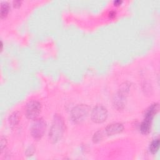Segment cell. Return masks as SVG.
Masks as SVG:
<instances>
[{
	"label": "cell",
	"instance_id": "obj_17",
	"mask_svg": "<svg viewBox=\"0 0 160 160\" xmlns=\"http://www.w3.org/2000/svg\"><path fill=\"white\" fill-rule=\"evenodd\" d=\"M116 16V12H114V11H111L110 12H109V17H111V18H112V17H114Z\"/></svg>",
	"mask_w": 160,
	"mask_h": 160
},
{
	"label": "cell",
	"instance_id": "obj_6",
	"mask_svg": "<svg viewBox=\"0 0 160 160\" xmlns=\"http://www.w3.org/2000/svg\"><path fill=\"white\" fill-rule=\"evenodd\" d=\"M124 126L122 124L119 122H114L109 124L105 129V131L107 135L112 136L118 134L122 131Z\"/></svg>",
	"mask_w": 160,
	"mask_h": 160
},
{
	"label": "cell",
	"instance_id": "obj_13",
	"mask_svg": "<svg viewBox=\"0 0 160 160\" xmlns=\"http://www.w3.org/2000/svg\"><path fill=\"white\" fill-rule=\"evenodd\" d=\"M102 139V134L101 132V131H97L96 133H94V136H93V141L94 142H98L99 141H100L101 139Z\"/></svg>",
	"mask_w": 160,
	"mask_h": 160
},
{
	"label": "cell",
	"instance_id": "obj_16",
	"mask_svg": "<svg viewBox=\"0 0 160 160\" xmlns=\"http://www.w3.org/2000/svg\"><path fill=\"white\" fill-rule=\"evenodd\" d=\"M121 3H122V1H119V0L114 1V5H116V6L120 5Z\"/></svg>",
	"mask_w": 160,
	"mask_h": 160
},
{
	"label": "cell",
	"instance_id": "obj_14",
	"mask_svg": "<svg viewBox=\"0 0 160 160\" xmlns=\"http://www.w3.org/2000/svg\"><path fill=\"white\" fill-rule=\"evenodd\" d=\"M1 151L2 152L3 151V149L5 148L6 145V140L5 139V138H3L2 136L1 138Z\"/></svg>",
	"mask_w": 160,
	"mask_h": 160
},
{
	"label": "cell",
	"instance_id": "obj_7",
	"mask_svg": "<svg viewBox=\"0 0 160 160\" xmlns=\"http://www.w3.org/2000/svg\"><path fill=\"white\" fill-rule=\"evenodd\" d=\"M124 88L123 90L120 91L115 96L113 99V104L114 107L117 109H121L123 108L124 105V94L126 90Z\"/></svg>",
	"mask_w": 160,
	"mask_h": 160
},
{
	"label": "cell",
	"instance_id": "obj_1",
	"mask_svg": "<svg viewBox=\"0 0 160 160\" xmlns=\"http://www.w3.org/2000/svg\"><path fill=\"white\" fill-rule=\"evenodd\" d=\"M64 121L61 117L59 115H56L49 134V139L52 142H56L61 138L64 132Z\"/></svg>",
	"mask_w": 160,
	"mask_h": 160
},
{
	"label": "cell",
	"instance_id": "obj_2",
	"mask_svg": "<svg viewBox=\"0 0 160 160\" xmlns=\"http://www.w3.org/2000/svg\"><path fill=\"white\" fill-rule=\"evenodd\" d=\"M89 112V108L84 104L75 106L71 111V118L75 122H81L86 119Z\"/></svg>",
	"mask_w": 160,
	"mask_h": 160
},
{
	"label": "cell",
	"instance_id": "obj_3",
	"mask_svg": "<svg viewBox=\"0 0 160 160\" xmlns=\"http://www.w3.org/2000/svg\"><path fill=\"white\" fill-rule=\"evenodd\" d=\"M41 104L36 101H29L26 107V115L30 119H36L41 112Z\"/></svg>",
	"mask_w": 160,
	"mask_h": 160
},
{
	"label": "cell",
	"instance_id": "obj_11",
	"mask_svg": "<svg viewBox=\"0 0 160 160\" xmlns=\"http://www.w3.org/2000/svg\"><path fill=\"white\" fill-rule=\"evenodd\" d=\"M9 10V6L7 2H2L1 4V18L2 19L6 16Z\"/></svg>",
	"mask_w": 160,
	"mask_h": 160
},
{
	"label": "cell",
	"instance_id": "obj_5",
	"mask_svg": "<svg viewBox=\"0 0 160 160\" xmlns=\"http://www.w3.org/2000/svg\"><path fill=\"white\" fill-rule=\"evenodd\" d=\"M91 119L96 123H101L104 122L108 116L106 109L101 105L96 106L91 112Z\"/></svg>",
	"mask_w": 160,
	"mask_h": 160
},
{
	"label": "cell",
	"instance_id": "obj_15",
	"mask_svg": "<svg viewBox=\"0 0 160 160\" xmlns=\"http://www.w3.org/2000/svg\"><path fill=\"white\" fill-rule=\"evenodd\" d=\"M21 2L20 1H13V4H14V7H18L20 6Z\"/></svg>",
	"mask_w": 160,
	"mask_h": 160
},
{
	"label": "cell",
	"instance_id": "obj_8",
	"mask_svg": "<svg viewBox=\"0 0 160 160\" xmlns=\"http://www.w3.org/2000/svg\"><path fill=\"white\" fill-rule=\"evenodd\" d=\"M159 110V105L157 103H154L152 104L149 108L147 109L145 116H144V119H147L149 121H152L154 116L156 114Z\"/></svg>",
	"mask_w": 160,
	"mask_h": 160
},
{
	"label": "cell",
	"instance_id": "obj_4",
	"mask_svg": "<svg viewBox=\"0 0 160 160\" xmlns=\"http://www.w3.org/2000/svg\"><path fill=\"white\" fill-rule=\"evenodd\" d=\"M46 124L42 119H36L31 127V135L36 139H40L44 134L46 130Z\"/></svg>",
	"mask_w": 160,
	"mask_h": 160
},
{
	"label": "cell",
	"instance_id": "obj_12",
	"mask_svg": "<svg viewBox=\"0 0 160 160\" xmlns=\"http://www.w3.org/2000/svg\"><path fill=\"white\" fill-rule=\"evenodd\" d=\"M159 139H156L151 142L149 146V151L152 154H156L159 149Z\"/></svg>",
	"mask_w": 160,
	"mask_h": 160
},
{
	"label": "cell",
	"instance_id": "obj_10",
	"mask_svg": "<svg viewBox=\"0 0 160 160\" xmlns=\"http://www.w3.org/2000/svg\"><path fill=\"white\" fill-rule=\"evenodd\" d=\"M151 122L152 121L147 119H144V121L142 122L141 124V131L142 134H146L149 132L151 129Z\"/></svg>",
	"mask_w": 160,
	"mask_h": 160
},
{
	"label": "cell",
	"instance_id": "obj_9",
	"mask_svg": "<svg viewBox=\"0 0 160 160\" xmlns=\"http://www.w3.org/2000/svg\"><path fill=\"white\" fill-rule=\"evenodd\" d=\"M20 119V114L18 112H12L9 118V122L11 126H15L18 124Z\"/></svg>",
	"mask_w": 160,
	"mask_h": 160
}]
</instances>
